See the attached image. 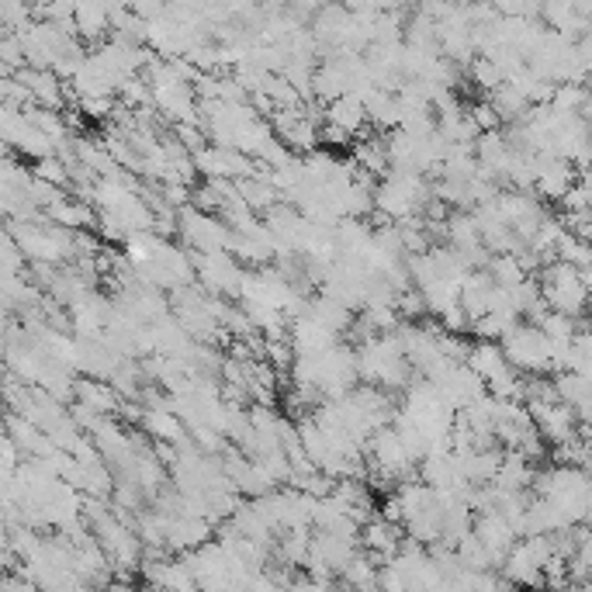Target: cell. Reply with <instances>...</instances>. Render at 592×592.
<instances>
[{
    "mask_svg": "<svg viewBox=\"0 0 592 592\" xmlns=\"http://www.w3.org/2000/svg\"><path fill=\"white\" fill-rule=\"evenodd\" d=\"M527 406H530V412H534V423H537V430H541V437L551 447L579 437V412L568 406V402L537 399V402H527Z\"/></svg>",
    "mask_w": 592,
    "mask_h": 592,
    "instance_id": "obj_9",
    "label": "cell"
},
{
    "mask_svg": "<svg viewBox=\"0 0 592 592\" xmlns=\"http://www.w3.org/2000/svg\"><path fill=\"white\" fill-rule=\"evenodd\" d=\"M32 174L39 177V181H46V184H56V187H70V181H73V170H70V163H66L59 153L46 156V160H35Z\"/></svg>",
    "mask_w": 592,
    "mask_h": 592,
    "instance_id": "obj_20",
    "label": "cell"
},
{
    "mask_svg": "<svg viewBox=\"0 0 592 592\" xmlns=\"http://www.w3.org/2000/svg\"><path fill=\"white\" fill-rule=\"evenodd\" d=\"M433 201V184L426 174H409V170H388L381 184L374 187V212L385 222H402L409 215H423Z\"/></svg>",
    "mask_w": 592,
    "mask_h": 592,
    "instance_id": "obj_2",
    "label": "cell"
},
{
    "mask_svg": "<svg viewBox=\"0 0 592 592\" xmlns=\"http://www.w3.org/2000/svg\"><path fill=\"white\" fill-rule=\"evenodd\" d=\"M340 586L350 589H381V561L374 554H367L364 547L347 561V568L340 572Z\"/></svg>",
    "mask_w": 592,
    "mask_h": 592,
    "instance_id": "obj_17",
    "label": "cell"
},
{
    "mask_svg": "<svg viewBox=\"0 0 592 592\" xmlns=\"http://www.w3.org/2000/svg\"><path fill=\"white\" fill-rule=\"evenodd\" d=\"M468 364L482 374V381L489 385V392L496 395V399L527 402V374L509 361L499 340H475L471 343Z\"/></svg>",
    "mask_w": 592,
    "mask_h": 592,
    "instance_id": "obj_3",
    "label": "cell"
},
{
    "mask_svg": "<svg viewBox=\"0 0 592 592\" xmlns=\"http://www.w3.org/2000/svg\"><path fill=\"white\" fill-rule=\"evenodd\" d=\"M354 163L371 177H385L392 170V156H388V139H374V136H361L354 139Z\"/></svg>",
    "mask_w": 592,
    "mask_h": 592,
    "instance_id": "obj_16",
    "label": "cell"
},
{
    "mask_svg": "<svg viewBox=\"0 0 592 592\" xmlns=\"http://www.w3.org/2000/svg\"><path fill=\"white\" fill-rule=\"evenodd\" d=\"M322 122H333L336 129L350 132L354 139L361 136H371V118H367V108H364V97L357 94H343L336 97V101L322 104Z\"/></svg>",
    "mask_w": 592,
    "mask_h": 592,
    "instance_id": "obj_14",
    "label": "cell"
},
{
    "mask_svg": "<svg viewBox=\"0 0 592 592\" xmlns=\"http://www.w3.org/2000/svg\"><path fill=\"white\" fill-rule=\"evenodd\" d=\"M194 257V274L198 284L208 295H222V298H239L243 288V267L236 264V253L232 250H215V253H191Z\"/></svg>",
    "mask_w": 592,
    "mask_h": 592,
    "instance_id": "obj_8",
    "label": "cell"
},
{
    "mask_svg": "<svg viewBox=\"0 0 592 592\" xmlns=\"http://www.w3.org/2000/svg\"><path fill=\"white\" fill-rule=\"evenodd\" d=\"M579 184V167L561 153H537V181L534 194H541L544 201H561L572 187Z\"/></svg>",
    "mask_w": 592,
    "mask_h": 592,
    "instance_id": "obj_10",
    "label": "cell"
},
{
    "mask_svg": "<svg viewBox=\"0 0 592 592\" xmlns=\"http://www.w3.org/2000/svg\"><path fill=\"white\" fill-rule=\"evenodd\" d=\"M357 364H361V381L388 388V392L409 388L412 374H416L406 347L395 333H378L371 340L357 343Z\"/></svg>",
    "mask_w": 592,
    "mask_h": 592,
    "instance_id": "obj_1",
    "label": "cell"
},
{
    "mask_svg": "<svg viewBox=\"0 0 592 592\" xmlns=\"http://www.w3.org/2000/svg\"><path fill=\"white\" fill-rule=\"evenodd\" d=\"M468 111H471V118H475V125H478V129H482V132L502 129V115L496 111V104H492L489 97H482V101L468 104Z\"/></svg>",
    "mask_w": 592,
    "mask_h": 592,
    "instance_id": "obj_21",
    "label": "cell"
},
{
    "mask_svg": "<svg viewBox=\"0 0 592 592\" xmlns=\"http://www.w3.org/2000/svg\"><path fill=\"white\" fill-rule=\"evenodd\" d=\"M485 271L492 274V281H496L499 288H516V284L530 277V267L523 264L520 253H492V260H489Z\"/></svg>",
    "mask_w": 592,
    "mask_h": 592,
    "instance_id": "obj_18",
    "label": "cell"
},
{
    "mask_svg": "<svg viewBox=\"0 0 592 592\" xmlns=\"http://www.w3.org/2000/svg\"><path fill=\"white\" fill-rule=\"evenodd\" d=\"M0 115H4V146L7 149L21 153L25 160H46V156L59 153V142L52 139L49 132H42L39 125L25 115V108H11V104H4Z\"/></svg>",
    "mask_w": 592,
    "mask_h": 592,
    "instance_id": "obj_7",
    "label": "cell"
},
{
    "mask_svg": "<svg viewBox=\"0 0 592 592\" xmlns=\"http://www.w3.org/2000/svg\"><path fill=\"white\" fill-rule=\"evenodd\" d=\"M139 575L146 586L153 589H194L191 568L184 565V558H163V554H149L146 561L139 565Z\"/></svg>",
    "mask_w": 592,
    "mask_h": 592,
    "instance_id": "obj_13",
    "label": "cell"
},
{
    "mask_svg": "<svg viewBox=\"0 0 592 592\" xmlns=\"http://www.w3.org/2000/svg\"><path fill=\"white\" fill-rule=\"evenodd\" d=\"M402 544H406V527L395 520H388V516H371V520L361 527V547L367 554H374V558L385 565V561H392L395 554L402 551Z\"/></svg>",
    "mask_w": 592,
    "mask_h": 592,
    "instance_id": "obj_12",
    "label": "cell"
},
{
    "mask_svg": "<svg viewBox=\"0 0 592 592\" xmlns=\"http://www.w3.org/2000/svg\"><path fill=\"white\" fill-rule=\"evenodd\" d=\"M91 198H59L56 205L46 208V219L56 222L63 229L84 232V229H97V208H91Z\"/></svg>",
    "mask_w": 592,
    "mask_h": 592,
    "instance_id": "obj_15",
    "label": "cell"
},
{
    "mask_svg": "<svg viewBox=\"0 0 592 592\" xmlns=\"http://www.w3.org/2000/svg\"><path fill=\"white\" fill-rule=\"evenodd\" d=\"M586 316L592 319V298H589V309H586Z\"/></svg>",
    "mask_w": 592,
    "mask_h": 592,
    "instance_id": "obj_22",
    "label": "cell"
},
{
    "mask_svg": "<svg viewBox=\"0 0 592 592\" xmlns=\"http://www.w3.org/2000/svg\"><path fill=\"white\" fill-rule=\"evenodd\" d=\"M499 343L523 374H554V340L537 322L520 319Z\"/></svg>",
    "mask_w": 592,
    "mask_h": 592,
    "instance_id": "obj_5",
    "label": "cell"
},
{
    "mask_svg": "<svg viewBox=\"0 0 592 592\" xmlns=\"http://www.w3.org/2000/svg\"><path fill=\"white\" fill-rule=\"evenodd\" d=\"M464 73H468L471 87H475V91H482V94H492L496 87L506 84V73H502V66L496 63V59L482 56V52H478V56L471 59L468 66H464Z\"/></svg>",
    "mask_w": 592,
    "mask_h": 592,
    "instance_id": "obj_19",
    "label": "cell"
},
{
    "mask_svg": "<svg viewBox=\"0 0 592 592\" xmlns=\"http://www.w3.org/2000/svg\"><path fill=\"white\" fill-rule=\"evenodd\" d=\"M177 232L187 243L191 253H215V250H232V226L226 219H215L212 212L198 205H181L177 208Z\"/></svg>",
    "mask_w": 592,
    "mask_h": 592,
    "instance_id": "obj_6",
    "label": "cell"
},
{
    "mask_svg": "<svg viewBox=\"0 0 592 592\" xmlns=\"http://www.w3.org/2000/svg\"><path fill=\"white\" fill-rule=\"evenodd\" d=\"M537 281H541L547 309L568 312V316H575V319L589 309L592 288H589L586 274H582V267L568 264V260H547Z\"/></svg>",
    "mask_w": 592,
    "mask_h": 592,
    "instance_id": "obj_4",
    "label": "cell"
},
{
    "mask_svg": "<svg viewBox=\"0 0 592 592\" xmlns=\"http://www.w3.org/2000/svg\"><path fill=\"white\" fill-rule=\"evenodd\" d=\"M288 340H291V347H295V357H305V354H322V350L336 347L343 336L336 333V329H329L326 322H319L316 316H309V312H298V316H291Z\"/></svg>",
    "mask_w": 592,
    "mask_h": 592,
    "instance_id": "obj_11",
    "label": "cell"
}]
</instances>
